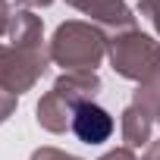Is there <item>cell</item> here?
<instances>
[{"label":"cell","instance_id":"7","mask_svg":"<svg viewBox=\"0 0 160 160\" xmlns=\"http://www.w3.org/2000/svg\"><path fill=\"white\" fill-rule=\"evenodd\" d=\"M10 44L22 50H47L44 47V22L35 16V10H16L10 22Z\"/></svg>","mask_w":160,"mask_h":160},{"label":"cell","instance_id":"9","mask_svg":"<svg viewBox=\"0 0 160 160\" xmlns=\"http://www.w3.org/2000/svg\"><path fill=\"white\" fill-rule=\"evenodd\" d=\"M119 129H122V141L126 148H148L151 144V132H154V116L148 110H141L138 104H129L122 110V119H119Z\"/></svg>","mask_w":160,"mask_h":160},{"label":"cell","instance_id":"17","mask_svg":"<svg viewBox=\"0 0 160 160\" xmlns=\"http://www.w3.org/2000/svg\"><path fill=\"white\" fill-rule=\"evenodd\" d=\"M19 3H22L25 10H38V7H50L53 0H19Z\"/></svg>","mask_w":160,"mask_h":160},{"label":"cell","instance_id":"12","mask_svg":"<svg viewBox=\"0 0 160 160\" xmlns=\"http://www.w3.org/2000/svg\"><path fill=\"white\" fill-rule=\"evenodd\" d=\"M28 160H82V157L66 154V151H60V148H38V151H32Z\"/></svg>","mask_w":160,"mask_h":160},{"label":"cell","instance_id":"8","mask_svg":"<svg viewBox=\"0 0 160 160\" xmlns=\"http://www.w3.org/2000/svg\"><path fill=\"white\" fill-rule=\"evenodd\" d=\"M101 88L104 85H101V75L98 72H63L53 82V91H60L72 107L85 104V101H94Z\"/></svg>","mask_w":160,"mask_h":160},{"label":"cell","instance_id":"3","mask_svg":"<svg viewBox=\"0 0 160 160\" xmlns=\"http://www.w3.org/2000/svg\"><path fill=\"white\" fill-rule=\"evenodd\" d=\"M47 66H50L47 50H22L13 44H0V88L19 98L41 82Z\"/></svg>","mask_w":160,"mask_h":160},{"label":"cell","instance_id":"10","mask_svg":"<svg viewBox=\"0 0 160 160\" xmlns=\"http://www.w3.org/2000/svg\"><path fill=\"white\" fill-rule=\"evenodd\" d=\"M132 104H138L141 110H148L154 119L160 116V78H151V82H141L132 91Z\"/></svg>","mask_w":160,"mask_h":160},{"label":"cell","instance_id":"13","mask_svg":"<svg viewBox=\"0 0 160 160\" xmlns=\"http://www.w3.org/2000/svg\"><path fill=\"white\" fill-rule=\"evenodd\" d=\"M16 104H19V98H16V94H7L3 88H0V126H3V122L16 113Z\"/></svg>","mask_w":160,"mask_h":160},{"label":"cell","instance_id":"15","mask_svg":"<svg viewBox=\"0 0 160 160\" xmlns=\"http://www.w3.org/2000/svg\"><path fill=\"white\" fill-rule=\"evenodd\" d=\"M10 22H13V7L10 0H0V35H10Z\"/></svg>","mask_w":160,"mask_h":160},{"label":"cell","instance_id":"11","mask_svg":"<svg viewBox=\"0 0 160 160\" xmlns=\"http://www.w3.org/2000/svg\"><path fill=\"white\" fill-rule=\"evenodd\" d=\"M151 25H154V32L160 35V0H138V7H135Z\"/></svg>","mask_w":160,"mask_h":160},{"label":"cell","instance_id":"5","mask_svg":"<svg viewBox=\"0 0 160 160\" xmlns=\"http://www.w3.org/2000/svg\"><path fill=\"white\" fill-rule=\"evenodd\" d=\"M113 129H116L113 116L94 101H85L72 110V129L69 132H75V138L82 144H104V141H110Z\"/></svg>","mask_w":160,"mask_h":160},{"label":"cell","instance_id":"14","mask_svg":"<svg viewBox=\"0 0 160 160\" xmlns=\"http://www.w3.org/2000/svg\"><path fill=\"white\" fill-rule=\"evenodd\" d=\"M98 160H138V157H135V151H132V148H126V144H122V148H113V151L101 154Z\"/></svg>","mask_w":160,"mask_h":160},{"label":"cell","instance_id":"1","mask_svg":"<svg viewBox=\"0 0 160 160\" xmlns=\"http://www.w3.org/2000/svg\"><path fill=\"white\" fill-rule=\"evenodd\" d=\"M107 41L110 35H104L101 25L69 19L57 25L47 44V53H50V63L63 66V72H98V66L107 57Z\"/></svg>","mask_w":160,"mask_h":160},{"label":"cell","instance_id":"2","mask_svg":"<svg viewBox=\"0 0 160 160\" xmlns=\"http://www.w3.org/2000/svg\"><path fill=\"white\" fill-rule=\"evenodd\" d=\"M107 60L116 69V75L129 78L135 85L160 78V41H154L141 28H129V32L110 35Z\"/></svg>","mask_w":160,"mask_h":160},{"label":"cell","instance_id":"6","mask_svg":"<svg viewBox=\"0 0 160 160\" xmlns=\"http://www.w3.org/2000/svg\"><path fill=\"white\" fill-rule=\"evenodd\" d=\"M72 104L60 94V91H47L41 101H38V107H35V119H38V126L41 129H47V132H53V135H63L66 129H72Z\"/></svg>","mask_w":160,"mask_h":160},{"label":"cell","instance_id":"18","mask_svg":"<svg viewBox=\"0 0 160 160\" xmlns=\"http://www.w3.org/2000/svg\"><path fill=\"white\" fill-rule=\"evenodd\" d=\"M157 122H160V116H157Z\"/></svg>","mask_w":160,"mask_h":160},{"label":"cell","instance_id":"16","mask_svg":"<svg viewBox=\"0 0 160 160\" xmlns=\"http://www.w3.org/2000/svg\"><path fill=\"white\" fill-rule=\"evenodd\" d=\"M141 160H160V141H151L148 148H144V157Z\"/></svg>","mask_w":160,"mask_h":160},{"label":"cell","instance_id":"4","mask_svg":"<svg viewBox=\"0 0 160 160\" xmlns=\"http://www.w3.org/2000/svg\"><path fill=\"white\" fill-rule=\"evenodd\" d=\"M66 3L78 13H85L94 25L107 28L110 35L135 28V16H132L126 0H66Z\"/></svg>","mask_w":160,"mask_h":160}]
</instances>
